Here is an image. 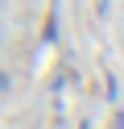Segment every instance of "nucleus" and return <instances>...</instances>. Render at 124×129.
Wrapping results in <instances>:
<instances>
[]
</instances>
